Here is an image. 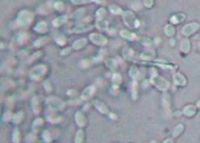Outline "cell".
Listing matches in <instances>:
<instances>
[{
	"label": "cell",
	"instance_id": "16",
	"mask_svg": "<svg viewBox=\"0 0 200 143\" xmlns=\"http://www.w3.org/2000/svg\"><path fill=\"white\" fill-rule=\"evenodd\" d=\"M34 29L36 31L39 32V33H45L47 30V26L46 23L43 22V21H42V22H39L36 25Z\"/></svg>",
	"mask_w": 200,
	"mask_h": 143
},
{
	"label": "cell",
	"instance_id": "4",
	"mask_svg": "<svg viewBox=\"0 0 200 143\" xmlns=\"http://www.w3.org/2000/svg\"><path fill=\"white\" fill-rule=\"evenodd\" d=\"M152 82L155 84V86L160 90L166 91L169 87V83L164 78L155 76L152 79Z\"/></svg>",
	"mask_w": 200,
	"mask_h": 143
},
{
	"label": "cell",
	"instance_id": "21",
	"mask_svg": "<svg viewBox=\"0 0 200 143\" xmlns=\"http://www.w3.org/2000/svg\"><path fill=\"white\" fill-rule=\"evenodd\" d=\"M121 80H122V78H121V75L118 74V73H116V74L113 75L112 81L114 83V85L118 86L121 83Z\"/></svg>",
	"mask_w": 200,
	"mask_h": 143
},
{
	"label": "cell",
	"instance_id": "20",
	"mask_svg": "<svg viewBox=\"0 0 200 143\" xmlns=\"http://www.w3.org/2000/svg\"><path fill=\"white\" fill-rule=\"evenodd\" d=\"M165 33L168 36H172L175 33V29L172 25H167L164 29Z\"/></svg>",
	"mask_w": 200,
	"mask_h": 143
},
{
	"label": "cell",
	"instance_id": "18",
	"mask_svg": "<svg viewBox=\"0 0 200 143\" xmlns=\"http://www.w3.org/2000/svg\"><path fill=\"white\" fill-rule=\"evenodd\" d=\"M180 48H181L182 51H183L184 53H188L189 51H190V41L188 39H184L182 41V42L181 43V47H180Z\"/></svg>",
	"mask_w": 200,
	"mask_h": 143
},
{
	"label": "cell",
	"instance_id": "2",
	"mask_svg": "<svg viewBox=\"0 0 200 143\" xmlns=\"http://www.w3.org/2000/svg\"><path fill=\"white\" fill-rule=\"evenodd\" d=\"M123 19L127 25L130 27H138L140 24L135 15L129 11H127L123 14Z\"/></svg>",
	"mask_w": 200,
	"mask_h": 143
},
{
	"label": "cell",
	"instance_id": "36",
	"mask_svg": "<svg viewBox=\"0 0 200 143\" xmlns=\"http://www.w3.org/2000/svg\"><path fill=\"white\" fill-rule=\"evenodd\" d=\"M55 8L58 11H62L64 8V5L62 1H58L55 3Z\"/></svg>",
	"mask_w": 200,
	"mask_h": 143
},
{
	"label": "cell",
	"instance_id": "24",
	"mask_svg": "<svg viewBox=\"0 0 200 143\" xmlns=\"http://www.w3.org/2000/svg\"><path fill=\"white\" fill-rule=\"evenodd\" d=\"M23 116V114L22 112H18L17 114H15L13 118V121L16 123V124H18L21 121Z\"/></svg>",
	"mask_w": 200,
	"mask_h": 143
},
{
	"label": "cell",
	"instance_id": "6",
	"mask_svg": "<svg viewBox=\"0 0 200 143\" xmlns=\"http://www.w3.org/2000/svg\"><path fill=\"white\" fill-rule=\"evenodd\" d=\"M90 39L92 42L95 45H103L108 42L107 39L101 34L92 33L90 35Z\"/></svg>",
	"mask_w": 200,
	"mask_h": 143
},
{
	"label": "cell",
	"instance_id": "10",
	"mask_svg": "<svg viewBox=\"0 0 200 143\" xmlns=\"http://www.w3.org/2000/svg\"><path fill=\"white\" fill-rule=\"evenodd\" d=\"M95 91V87L93 85L89 86L88 87L85 89L84 91L82 92V99H88L89 98H90V97L94 94Z\"/></svg>",
	"mask_w": 200,
	"mask_h": 143
},
{
	"label": "cell",
	"instance_id": "31",
	"mask_svg": "<svg viewBox=\"0 0 200 143\" xmlns=\"http://www.w3.org/2000/svg\"><path fill=\"white\" fill-rule=\"evenodd\" d=\"M123 56H124V57L127 58V59H129V58L132 57V56H133V51L132 50V49H125L123 50Z\"/></svg>",
	"mask_w": 200,
	"mask_h": 143
},
{
	"label": "cell",
	"instance_id": "43",
	"mask_svg": "<svg viewBox=\"0 0 200 143\" xmlns=\"http://www.w3.org/2000/svg\"><path fill=\"white\" fill-rule=\"evenodd\" d=\"M199 50H200V42L199 43Z\"/></svg>",
	"mask_w": 200,
	"mask_h": 143
},
{
	"label": "cell",
	"instance_id": "39",
	"mask_svg": "<svg viewBox=\"0 0 200 143\" xmlns=\"http://www.w3.org/2000/svg\"><path fill=\"white\" fill-rule=\"evenodd\" d=\"M145 5L147 7H151L153 5V0H144Z\"/></svg>",
	"mask_w": 200,
	"mask_h": 143
},
{
	"label": "cell",
	"instance_id": "8",
	"mask_svg": "<svg viewBox=\"0 0 200 143\" xmlns=\"http://www.w3.org/2000/svg\"><path fill=\"white\" fill-rule=\"evenodd\" d=\"M48 103L51 109H62L64 107V103L62 101L58 98H51L49 99Z\"/></svg>",
	"mask_w": 200,
	"mask_h": 143
},
{
	"label": "cell",
	"instance_id": "3",
	"mask_svg": "<svg viewBox=\"0 0 200 143\" xmlns=\"http://www.w3.org/2000/svg\"><path fill=\"white\" fill-rule=\"evenodd\" d=\"M46 72V67L43 65H39L32 69L30 72V77L34 80H38L43 77Z\"/></svg>",
	"mask_w": 200,
	"mask_h": 143
},
{
	"label": "cell",
	"instance_id": "34",
	"mask_svg": "<svg viewBox=\"0 0 200 143\" xmlns=\"http://www.w3.org/2000/svg\"><path fill=\"white\" fill-rule=\"evenodd\" d=\"M46 38L47 37H42L36 41V42L34 43V45H36V46H40V45H42L43 44H44V43L47 42L46 41Z\"/></svg>",
	"mask_w": 200,
	"mask_h": 143
},
{
	"label": "cell",
	"instance_id": "25",
	"mask_svg": "<svg viewBox=\"0 0 200 143\" xmlns=\"http://www.w3.org/2000/svg\"><path fill=\"white\" fill-rule=\"evenodd\" d=\"M182 16V14L177 15V16H174L171 18V21L173 23H177L181 22L182 21H183L185 19V16H183L182 17H180Z\"/></svg>",
	"mask_w": 200,
	"mask_h": 143
},
{
	"label": "cell",
	"instance_id": "5",
	"mask_svg": "<svg viewBox=\"0 0 200 143\" xmlns=\"http://www.w3.org/2000/svg\"><path fill=\"white\" fill-rule=\"evenodd\" d=\"M199 28V25L197 23H191L185 25L182 29V33L186 36H189L194 33Z\"/></svg>",
	"mask_w": 200,
	"mask_h": 143
},
{
	"label": "cell",
	"instance_id": "1",
	"mask_svg": "<svg viewBox=\"0 0 200 143\" xmlns=\"http://www.w3.org/2000/svg\"><path fill=\"white\" fill-rule=\"evenodd\" d=\"M34 19V14L31 12L27 10L21 11L19 13L17 19V22L18 25L21 27L27 26L32 23Z\"/></svg>",
	"mask_w": 200,
	"mask_h": 143
},
{
	"label": "cell",
	"instance_id": "12",
	"mask_svg": "<svg viewBox=\"0 0 200 143\" xmlns=\"http://www.w3.org/2000/svg\"><path fill=\"white\" fill-rule=\"evenodd\" d=\"M196 112V107L194 105H190L186 106L184 109V113L188 116H192Z\"/></svg>",
	"mask_w": 200,
	"mask_h": 143
},
{
	"label": "cell",
	"instance_id": "11",
	"mask_svg": "<svg viewBox=\"0 0 200 143\" xmlns=\"http://www.w3.org/2000/svg\"><path fill=\"white\" fill-rule=\"evenodd\" d=\"M75 118L76 123L79 127H82L86 125V118H85L84 114L81 111H77L76 112Z\"/></svg>",
	"mask_w": 200,
	"mask_h": 143
},
{
	"label": "cell",
	"instance_id": "23",
	"mask_svg": "<svg viewBox=\"0 0 200 143\" xmlns=\"http://www.w3.org/2000/svg\"><path fill=\"white\" fill-rule=\"evenodd\" d=\"M84 133L82 130H79L77 131V134H76L75 136V142L77 143H80L82 142L84 140Z\"/></svg>",
	"mask_w": 200,
	"mask_h": 143
},
{
	"label": "cell",
	"instance_id": "37",
	"mask_svg": "<svg viewBox=\"0 0 200 143\" xmlns=\"http://www.w3.org/2000/svg\"><path fill=\"white\" fill-rule=\"evenodd\" d=\"M27 39V35H26V34L25 33H22L19 35V37L18 38V42H19V43H23V42H25V40Z\"/></svg>",
	"mask_w": 200,
	"mask_h": 143
},
{
	"label": "cell",
	"instance_id": "40",
	"mask_svg": "<svg viewBox=\"0 0 200 143\" xmlns=\"http://www.w3.org/2000/svg\"><path fill=\"white\" fill-rule=\"evenodd\" d=\"M44 85H45V89H46L48 92H49L51 90V86H50V85H51V84H50V83H49L48 81H47L46 83H44Z\"/></svg>",
	"mask_w": 200,
	"mask_h": 143
},
{
	"label": "cell",
	"instance_id": "7",
	"mask_svg": "<svg viewBox=\"0 0 200 143\" xmlns=\"http://www.w3.org/2000/svg\"><path fill=\"white\" fill-rule=\"evenodd\" d=\"M93 104H94L95 108H96L101 113L108 114L110 112V110H109L108 106L102 101H100L99 100H97V99H95V100L93 101Z\"/></svg>",
	"mask_w": 200,
	"mask_h": 143
},
{
	"label": "cell",
	"instance_id": "19",
	"mask_svg": "<svg viewBox=\"0 0 200 143\" xmlns=\"http://www.w3.org/2000/svg\"><path fill=\"white\" fill-rule=\"evenodd\" d=\"M184 127L182 125H179L175 128L174 131H173V137H177L181 134L184 131Z\"/></svg>",
	"mask_w": 200,
	"mask_h": 143
},
{
	"label": "cell",
	"instance_id": "14",
	"mask_svg": "<svg viewBox=\"0 0 200 143\" xmlns=\"http://www.w3.org/2000/svg\"><path fill=\"white\" fill-rule=\"evenodd\" d=\"M87 43L86 39H78L73 43V48L75 49H79L84 47Z\"/></svg>",
	"mask_w": 200,
	"mask_h": 143
},
{
	"label": "cell",
	"instance_id": "26",
	"mask_svg": "<svg viewBox=\"0 0 200 143\" xmlns=\"http://www.w3.org/2000/svg\"><path fill=\"white\" fill-rule=\"evenodd\" d=\"M12 138H13V142H19L20 141V133H19V131H17V129L15 130L14 131V133H13V135H12Z\"/></svg>",
	"mask_w": 200,
	"mask_h": 143
},
{
	"label": "cell",
	"instance_id": "15",
	"mask_svg": "<svg viewBox=\"0 0 200 143\" xmlns=\"http://www.w3.org/2000/svg\"><path fill=\"white\" fill-rule=\"evenodd\" d=\"M120 35L122 37L127 39L128 40H134L135 38L136 37V35L134 33H131V32L127 31V30H122L120 32Z\"/></svg>",
	"mask_w": 200,
	"mask_h": 143
},
{
	"label": "cell",
	"instance_id": "27",
	"mask_svg": "<svg viewBox=\"0 0 200 143\" xmlns=\"http://www.w3.org/2000/svg\"><path fill=\"white\" fill-rule=\"evenodd\" d=\"M129 74L132 78H134V79H136V78L139 76V71L138 68L134 66L132 67L131 69H130Z\"/></svg>",
	"mask_w": 200,
	"mask_h": 143
},
{
	"label": "cell",
	"instance_id": "22",
	"mask_svg": "<svg viewBox=\"0 0 200 143\" xmlns=\"http://www.w3.org/2000/svg\"><path fill=\"white\" fill-rule=\"evenodd\" d=\"M32 107H33L34 111L36 114H38L40 111V106H39L38 100L36 97H34L32 100Z\"/></svg>",
	"mask_w": 200,
	"mask_h": 143
},
{
	"label": "cell",
	"instance_id": "17",
	"mask_svg": "<svg viewBox=\"0 0 200 143\" xmlns=\"http://www.w3.org/2000/svg\"><path fill=\"white\" fill-rule=\"evenodd\" d=\"M67 17L66 16H60L54 19L53 21V25L54 27H60L62 25L64 24L66 22Z\"/></svg>",
	"mask_w": 200,
	"mask_h": 143
},
{
	"label": "cell",
	"instance_id": "32",
	"mask_svg": "<svg viewBox=\"0 0 200 143\" xmlns=\"http://www.w3.org/2000/svg\"><path fill=\"white\" fill-rule=\"evenodd\" d=\"M97 1H98V0H71V2L74 4H82L85 3H90V2Z\"/></svg>",
	"mask_w": 200,
	"mask_h": 143
},
{
	"label": "cell",
	"instance_id": "38",
	"mask_svg": "<svg viewBox=\"0 0 200 143\" xmlns=\"http://www.w3.org/2000/svg\"><path fill=\"white\" fill-rule=\"evenodd\" d=\"M56 42H57L59 45H64L65 44V43H66V39L64 37H58L57 39H56Z\"/></svg>",
	"mask_w": 200,
	"mask_h": 143
},
{
	"label": "cell",
	"instance_id": "29",
	"mask_svg": "<svg viewBox=\"0 0 200 143\" xmlns=\"http://www.w3.org/2000/svg\"><path fill=\"white\" fill-rule=\"evenodd\" d=\"M110 12L112 13V14H119L121 12V10L120 7H119L117 5H112L110 6Z\"/></svg>",
	"mask_w": 200,
	"mask_h": 143
},
{
	"label": "cell",
	"instance_id": "30",
	"mask_svg": "<svg viewBox=\"0 0 200 143\" xmlns=\"http://www.w3.org/2000/svg\"><path fill=\"white\" fill-rule=\"evenodd\" d=\"M105 10L103 8H100L99 10H97V12L96 13V16L99 20H101L104 17V16H105Z\"/></svg>",
	"mask_w": 200,
	"mask_h": 143
},
{
	"label": "cell",
	"instance_id": "28",
	"mask_svg": "<svg viewBox=\"0 0 200 143\" xmlns=\"http://www.w3.org/2000/svg\"><path fill=\"white\" fill-rule=\"evenodd\" d=\"M43 120L42 118H37L36 120L34 122L33 129L35 130L38 129L39 128H40L43 125Z\"/></svg>",
	"mask_w": 200,
	"mask_h": 143
},
{
	"label": "cell",
	"instance_id": "33",
	"mask_svg": "<svg viewBox=\"0 0 200 143\" xmlns=\"http://www.w3.org/2000/svg\"><path fill=\"white\" fill-rule=\"evenodd\" d=\"M106 65H107V66L109 68L112 69H114L116 66V61H115V60L114 59H108L107 61H106Z\"/></svg>",
	"mask_w": 200,
	"mask_h": 143
},
{
	"label": "cell",
	"instance_id": "13",
	"mask_svg": "<svg viewBox=\"0 0 200 143\" xmlns=\"http://www.w3.org/2000/svg\"><path fill=\"white\" fill-rule=\"evenodd\" d=\"M91 29H92V26L90 25H79L73 28L72 31L75 33H80V32L89 31Z\"/></svg>",
	"mask_w": 200,
	"mask_h": 143
},
{
	"label": "cell",
	"instance_id": "42",
	"mask_svg": "<svg viewBox=\"0 0 200 143\" xmlns=\"http://www.w3.org/2000/svg\"><path fill=\"white\" fill-rule=\"evenodd\" d=\"M197 106L198 107L200 108V99L198 101V102H197Z\"/></svg>",
	"mask_w": 200,
	"mask_h": 143
},
{
	"label": "cell",
	"instance_id": "35",
	"mask_svg": "<svg viewBox=\"0 0 200 143\" xmlns=\"http://www.w3.org/2000/svg\"><path fill=\"white\" fill-rule=\"evenodd\" d=\"M43 138L45 142H48L51 141V136H50L49 133H48V131H45L43 132Z\"/></svg>",
	"mask_w": 200,
	"mask_h": 143
},
{
	"label": "cell",
	"instance_id": "41",
	"mask_svg": "<svg viewBox=\"0 0 200 143\" xmlns=\"http://www.w3.org/2000/svg\"><path fill=\"white\" fill-rule=\"evenodd\" d=\"M69 52V49H64V50H63L62 52H61V53H62V55H66Z\"/></svg>",
	"mask_w": 200,
	"mask_h": 143
},
{
	"label": "cell",
	"instance_id": "9",
	"mask_svg": "<svg viewBox=\"0 0 200 143\" xmlns=\"http://www.w3.org/2000/svg\"><path fill=\"white\" fill-rule=\"evenodd\" d=\"M173 81L177 85L179 86H185L186 84V79L183 75L179 73H176L173 76Z\"/></svg>",
	"mask_w": 200,
	"mask_h": 143
}]
</instances>
